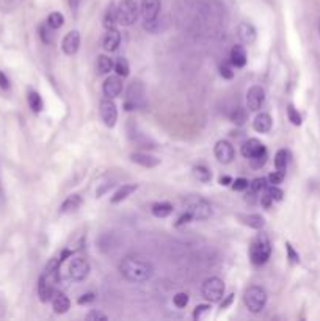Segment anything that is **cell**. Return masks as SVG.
Returning a JSON list of instances; mask_svg holds the SVG:
<instances>
[{
  "mask_svg": "<svg viewBox=\"0 0 320 321\" xmlns=\"http://www.w3.org/2000/svg\"><path fill=\"white\" fill-rule=\"evenodd\" d=\"M113 66H115V63L110 57H107V55H99L98 57V64H96V69H98L99 75L108 74L111 69H113Z\"/></svg>",
  "mask_w": 320,
  "mask_h": 321,
  "instance_id": "27",
  "label": "cell"
},
{
  "mask_svg": "<svg viewBox=\"0 0 320 321\" xmlns=\"http://www.w3.org/2000/svg\"><path fill=\"white\" fill-rule=\"evenodd\" d=\"M151 212L157 218H167L173 213V205L170 202H155L151 207Z\"/></svg>",
  "mask_w": 320,
  "mask_h": 321,
  "instance_id": "26",
  "label": "cell"
},
{
  "mask_svg": "<svg viewBox=\"0 0 320 321\" xmlns=\"http://www.w3.org/2000/svg\"><path fill=\"white\" fill-rule=\"evenodd\" d=\"M38 296L43 302L51 301L54 296V278L43 274L38 281Z\"/></svg>",
  "mask_w": 320,
  "mask_h": 321,
  "instance_id": "13",
  "label": "cell"
},
{
  "mask_svg": "<svg viewBox=\"0 0 320 321\" xmlns=\"http://www.w3.org/2000/svg\"><path fill=\"white\" fill-rule=\"evenodd\" d=\"M244 302L251 313H259L267 304V292L264 287L251 285L244 293Z\"/></svg>",
  "mask_w": 320,
  "mask_h": 321,
  "instance_id": "3",
  "label": "cell"
},
{
  "mask_svg": "<svg viewBox=\"0 0 320 321\" xmlns=\"http://www.w3.org/2000/svg\"><path fill=\"white\" fill-rule=\"evenodd\" d=\"M115 24H118V21H116V8L108 7L107 11H105V16H104V25L107 28H113Z\"/></svg>",
  "mask_w": 320,
  "mask_h": 321,
  "instance_id": "34",
  "label": "cell"
},
{
  "mask_svg": "<svg viewBox=\"0 0 320 321\" xmlns=\"http://www.w3.org/2000/svg\"><path fill=\"white\" fill-rule=\"evenodd\" d=\"M131 160L134 163L143 166V168H155L160 165V158L152 155V154H148V152H132L131 154Z\"/></svg>",
  "mask_w": 320,
  "mask_h": 321,
  "instance_id": "14",
  "label": "cell"
},
{
  "mask_svg": "<svg viewBox=\"0 0 320 321\" xmlns=\"http://www.w3.org/2000/svg\"><path fill=\"white\" fill-rule=\"evenodd\" d=\"M264 152H267L265 151V146H264V144L259 140H256V138H250L248 141L244 143V146H242V155L245 158H248V160L253 158V157H256V155H261Z\"/></svg>",
  "mask_w": 320,
  "mask_h": 321,
  "instance_id": "17",
  "label": "cell"
},
{
  "mask_svg": "<svg viewBox=\"0 0 320 321\" xmlns=\"http://www.w3.org/2000/svg\"><path fill=\"white\" fill-rule=\"evenodd\" d=\"M267 163V152L261 154V155H256L253 158H250V165L254 168V169H261L264 165Z\"/></svg>",
  "mask_w": 320,
  "mask_h": 321,
  "instance_id": "36",
  "label": "cell"
},
{
  "mask_svg": "<svg viewBox=\"0 0 320 321\" xmlns=\"http://www.w3.org/2000/svg\"><path fill=\"white\" fill-rule=\"evenodd\" d=\"M39 38H41V41L44 44H52L54 42V38H55L54 28L49 24H47V22L43 24V25H39Z\"/></svg>",
  "mask_w": 320,
  "mask_h": 321,
  "instance_id": "31",
  "label": "cell"
},
{
  "mask_svg": "<svg viewBox=\"0 0 320 321\" xmlns=\"http://www.w3.org/2000/svg\"><path fill=\"white\" fill-rule=\"evenodd\" d=\"M101 118L107 127H115L118 119V110L115 102L108 98L101 102Z\"/></svg>",
  "mask_w": 320,
  "mask_h": 321,
  "instance_id": "11",
  "label": "cell"
},
{
  "mask_svg": "<svg viewBox=\"0 0 320 321\" xmlns=\"http://www.w3.org/2000/svg\"><path fill=\"white\" fill-rule=\"evenodd\" d=\"M80 205H82V198H80L78 195H71L60 205V213H63V215L74 213V212L78 210Z\"/></svg>",
  "mask_w": 320,
  "mask_h": 321,
  "instance_id": "21",
  "label": "cell"
},
{
  "mask_svg": "<svg viewBox=\"0 0 320 321\" xmlns=\"http://www.w3.org/2000/svg\"><path fill=\"white\" fill-rule=\"evenodd\" d=\"M52 307L55 313H66L71 307V301L66 295L63 293H54L52 296Z\"/></svg>",
  "mask_w": 320,
  "mask_h": 321,
  "instance_id": "23",
  "label": "cell"
},
{
  "mask_svg": "<svg viewBox=\"0 0 320 321\" xmlns=\"http://www.w3.org/2000/svg\"><path fill=\"white\" fill-rule=\"evenodd\" d=\"M121 274L131 282H145L151 279L154 268L146 260H141L138 257H126L119 263Z\"/></svg>",
  "mask_w": 320,
  "mask_h": 321,
  "instance_id": "1",
  "label": "cell"
},
{
  "mask_svg": "<svg viewBox=\"0 0 320 321\" xmlns=\"http://www.w3.org/2000/svg\"><path fill=\"white\" fill-rule=\"evenodd\" d=\"M201 293L206 301L217 302L223 298V295H225V282H223L220 278L206 279L201 287Z\"/></svg>",
  "mask_w": 320,
  "mask_h": 321,
  "instance_id": "7",
  "label": "cell"
},
{
  "mask_svg": "<svg viewBox=\"0 0 320 321\" xmlns=\"http://www.w3.org/2000/svg\"><path fill=\"white\" fill-rule=\"evenodd\" d=\"M237 218L240 219V222H244L245 226L261 231L265 226V218L259 213H248V215H237Z\"/></svg>",
  "mask_w": 320,
  "mask_h": 321,
  "instance_id": "20",
  "label": "cell"
},
{
  "mask_svg": "<svg viewBox=\"0 0 320 321\" xmlns=\"http://www.w3.org/2000/svg\"><path fill=\"white\" fill-rule=\"evenodd\" d=\"M113 69H115L116 75H119V77H127V75H129V71H131L129 69V63H127V60L123 58V57H119L116 60Z\"/></svg>",
  "mask_w": 320,
  "mask_h": 321,
  "instance_id": "33",
  "label": "cell"
},
{
  "mask_svg": "<svg viewBox=\"0 0 320 321\" xmlns=\"http://www.w3.org/2000/svg\"><path fill=\"white\" fill-rule=\"evenodd\" d=\"M138 18V7L135 0H123L116 7V21L118 24L129 27L132 25Z\"/></svg>",
  "mask_w": 320,
  "mask_h": 321,
  "instance_id": "6",
  "label": "cell"
},
{
  "mask_svg": "<svg viewBox=\"0 0 320 321\" xmlns=\"http://www.w3.org/2000/svg\"><path fill=\"white\" fill-rule=\"evenodd\" d=\"M121 91H123V80L119 75H110L105 78V82L102 85V93L105 98L115 99L121 94Z\"/></svg>",
  "mask_w": 320,
  "mask_h": 321,
  "instance_id": "12",
  "label": "cell"
},
{
  "mask_svg": "<svg viewBox=\"0 0 320 321\" xmlns=\"http://www.w3.org/2000/svg\"><path fill=\"white\" fill-rule=\"evenodd\" d=\"M91 301H94V293H87V295H82L78 298V304L80 306H84V304H88V302H91Z\"/></svg>",
  "mask_w": 320,
  "mask_h": 321,
  "instance_id": "47",
  "label": "cell"
},
{
  "mask_svg": "<svg viewBox=\"0 0 320 321\" xmlns=\"http://www.w3.org/2000/svg\"><path fill=\"white\" fill-rule=\"evenodd\" d=\"M68 2H69V7H71L72 11H77L78 7L82 5V0H68Z\"/></svg>",
  "mask_w": 320,
  "mask_h": 321,
  "instance_id": "50",
  "label": "cell"
},
{
  "mask_svg": "<svg viewBox=\"0 0 320 321\" xmlns=\"http://www.w3.org/2000/svg\"><path fill=\"white\" fill-rule=\"evenodd\" d=\"M265 102V91L262 86L259 85H254L248 89L247 93V107L251 111H258L261 110V107Z\"/></svg>",
  "mask_w": 320,
  "mask_h": 321,
  "instance_id": "10",
  "label": "cell"
},
{
  "mask_svg": "<svg viewBox=\"0 0 320 321\" xmlns=\"http://www.w3.org/2000/svg\"><path fill=\"white\" fill-rule=\"evenodd\" d=\"M271 124L273 122H271V116L268 113H259L253 121L254 130L259 132V133H268L270 128H271Z\"/></svg>",
  "mask_w": 320,
  "mask_h": 321,
  "instance_id": "24",
  "label": "cell"
},
{
  "mask_svg": "<svg viewBox=\"0 0 320 321\" xmlns=\"http://www.w3.org/2000/svg\"><path fill=\"white\" fill-rule=\"evenodd\" d=\"M190 219H193L191 218V215L190 213H182L181 216H179V219H178V222H176V226H182V224H185V222H188Z\"/></svg>",
  "mask_w": 320,
  "mask_h": 321,
  "instance_id": "49",
  "label": "cell"
},
{
  "mask_svg": "<svg viewBox=\"0 0 320 321\" xmlns=\"http://www.w3.org/2000/svg\"><path fill=\"white\" fill-rule=\"evenodd\" d=\"M318 30H320V22H318Z\"/></svg>",
  "mask_w": 320,
  "mask_h": 321,
  "instance_id": "54",
  "label": "cell"
},
{
  "mask_svg": "<svg viewBox=\"0 0 320 321\" xmlns=\"http://www.w3.org/2000/svg\"><path fill=\"white\" fill-rule=\"evenodd\" d=\"M231 64L235 68H244L245 64H247V51H245V47L244 45H234L232 49H231Z\"/></svg>",
  "mask_w": 320,
  "mask_h": 321,
  "instance_id": "22",
  "label": "cell"
},
{
  "mask_svg": "<svg viewBox=\"0 0 320 321\" xmlns=\"http://www.w3.org/2000/svg\"><path fill=\"white\" fill-rule=\"evenodd\" d=\"M121 44V33L113 27L107 28V33L104 36V49L107 52H115Z\"/></svg>",
  "mask_w": 320,
  "mask_h": 321,
  "instance_id": "18",
  "label": "cell"
},
{
  "mask_svg": "<svg viewBox=\"0 0 320 321\" xmlns=\"http://www.w3.org/2000/svg\"><path fill=\"white\" fill-rule=\"evenodd\" d=\"M271 255V245L265 234H259L250 246V260L254 265H264Z\"/></svg>",
  "mask_w": 320,
  "mask_h": 321,
  "instance_id": "2",
  "label": "cell"
},
{
  "mask_svg": "<svg viewBox=\"0 0 320 321\" xmlns=\"http://www.w3.org/2000/svg\"><path fill=\"white\" fill-rule=\"evenodd\" d=\"M173 302H174V306L178 307V309H184L187 304H188V295L187 293H176L173 296Z\"/></svg>",
  "mask_w": 320,
  "mask_h": 321,
  "instance_id": "37",
  "label": "cell"
},
{
  "mask_svg": "<svg viewBox=\"0 0 320 321\" xmlns=\"http://www.w3.org/2000/svg\"><path fill=\"white\" fill-rule=\"evenodd\" d=\"M0 88H4V89L10 88V80L7 78V75L2 71H0Z\"/></svg>",
  "mask_w": 320,
  "mask_h": 321,
  "instance_id": "48",
  "label": "cell"
},
{
  "mask_svg": "<svg viewBox=\"0 0 320 321\" xmlns=\"http://www.w3.org/2000/svg\"><path fill=\"white\" fill-rule=\"evenodd\" d=\"M248 187H250V182L247 179H244V177H238V179H235L232 182V190H235V191H244Z\"/></svg>",
  "mask_w": 320,
  "mask_h": 321,
  "instance_id": "43",
  "label": "cell"
},
{
  "mask_svg": "<svg viewBox=\"0 0 320 321\" xmlns=\"http://www.w3.org/2000/svg\"><path fill=\"white\" fill-rule=\"evenodd\" d=\"M90 274V263L82 257H74L69 262V276L74 281H84Z\"/></svg>",
  "mask_w": 320,
  "mask_h": 321,
  "instance_id": "8",
  "label": "cell"
},
{
  "mask_svg": "<svg viewBox=\"0 0 320 321\" xmlns=\"http://www.w3.org/2000/svg\"><path fill=\"white\" fill-rule=\"evenodd\" d=\"M209 312H211V306H209V304H199V306H196V309L193 312V318L198 321V319L204 318Z\"/></svg>",
  "mask_w": 320,
  "mask_h": 321,
  "instance_id": "38",
  "label": "cell"
},
{
  "mask_svg": "<svg viewBox=\"0 0 320 321\" xmlns=\"http://www.w3.org/2000/svg\"><path fill=\"white\" fill-rule=\"evenodd\" d=\"M220 74H221L223 78H228V80H231L234 77V71L229 64H223V66L220 68Z\"/></svg>",
  "mask_w": 320,
  "mask_h": 321,
  "instance_id": "45",
  "label": "cell"
},
{
  "mask_svg": "<svg viewBox=\"0 0 320 321\" xmlns=\"http://www.w3.org/2000/svg\"><path fill=\"white\" fill-rule=\"evenodd\" d=\"M287 116H289V121L294 125H300L301 124V116H300L298 111L295 110V107H292V105L287 107Z\"/></svg>",
  "mask_w": 320,
  "mask_h": 321,
  "instance_id": "40",
  "label": "cell"
},
{
  "mask_svg": "<svg viewBox=\"0 0 320 321\" xmlns=\"http://www.w3.org/2000/svg\"><path fill=\"white\" fill-rule=\"evenodd\" d=\"M47 24H49L54 30L60 28L63 24H65V18H63V14L58 11H54L49 14V18H47Z\"/></svg>",
  "mask_w": 320,
  "mask_h": 321,
  "instance_id": "35",
  "label": "cell"
},
{
  "mask_svg": "<svg viewBox=\"0 0 320 321\" xmlns=\"http://www.w3.org/2000/svg\"><path fill=\"white\" fill-rule=\"evenodd\" d=\"M138 190V185H135V184H126V185H123L113 196H111V199H110V202L111 204H118V202H121V201H124V199H127L129 198L132 193H135Z\"/></svg>",
  "mask_w": 320,
  "mask_h": 321,
  "instance_id": "25",
  "label": "cell"
},
{
  "mask_svg": "<svg viewBox=\"0 0 320 321\" xmlns=\"http://www.w3.org/2000/svg\"><path fill=\"white\" fill-rule=\"evenodd\" d=\"M267 180H268L270 185H279V184H283V180H284V172L276 169L275 172H271V174L268 175Z\"/></svg>",
  "mask_w": 320,
  "mask_h": 321,
  "instance_id": "42",
  "label": "cell"
},
{
  "mask_svg": "<svg viewBox=\"0 0 320 321\" xmlns=\"http://www.w3.org/2000/svg\"><path fill=\"white\" fill-rule=\"evenodd\" d=\"M182 204L185 212L190 213L193 219H207L212 216V205L199 196H188Z\"/></svg>",
  "mask_w": 320,
  "mask_h": 321,
  "instance_id": "5",
  "label": "cell"
},
{
  "mask_svg": "<svg viewBox=\"0 0 320 321\" xmlns=\"http://www.w3.org/2000/svg\"><path fill=\"white\" fill-rule=\"evenodd\" d=\"M220 184L221 185H229V184H232V179L229 177V175H221V177H220Z\"/></svg>",
  "mask_w": 320,
  "mask_h": 321,
  "instance_id": "52",
  "label": "cell"
},
{
  "mask_svg": "<svg viewBox=\"0 0 320 321\" xmlns=\"http://www.w3.org/2000/svg\"><path fill=\"white\" fill-rule=\"evenodd\" d=\"M78 45H80V33L77 30H72L69 33L63 38L61 41V49L66 55H74L78 51Z\"/></svg>",
  "mask_w": 320,
  "mask_h": 321,
  "instance_id": "15",
  "label": "cell"
},
{
  "mask_svg": "<svg viewBox=\"0 0 320 321\" xmlns=\"http://www.w3.org/2000/svg\"><path fill=\"white\" fill-rule=\"evenodd\" d=\"M146 105V89L140 80H134L129 85L126 93V101H124V108L127 111L131 110H138Z\"/></svg>",
  "mask_w": 320,
  "mask_h": 321,
  "instance_id": "4",
  "label": "cell"
},
{
  "mask_svg": "<svg viewBox=\"0 0 320 321\" xmlns=\"http://www.w3.org/2000/svg\"><path fill=\"white\" fill-rule=\"evenodd\" d=\"M287 165H289V152H287L286 149L278 151L276 155H275V166H276V169L286 172Z\"/></svg>",
  "mask_w": 320,
  "mask_h": 321,
  "instance_id": "29",
  "label": "cell"
},
{
  "mask_svg": "<svg viewBox=\"0 0 320 321\" xmlns=\"http://www.w3.org/2000/svg\"><path fill=\"white\" fill-rule=\"evenodd\" d=\"M267 179H264V177H258V179H254L251 184H250V187H251V190H253V193H259V191H262V190H265L267 188Z\"/></svg>",
  "mask_w": 320,
  "mask_h": 321,
  "instance_id": "41",
  "label": "cell"
},
{
  "mask_svg": "<svg viewBox=\"0 0 320 321\" xmlns=\"http://www.w3.org/2000/svg\"><path fill=\"white\" fill-rule=\"evenodd\" d=\"M247 110L242 108V107H237L232 110V113H231V121L235 124V125H244L247 122Z\"/></svg>",
  "mask_w": 320,
  "mask_h": 321,
  "instance_id": "32",
  "label": "cell"
},
{
  "mask_svg": "<svg viewBox=\"0 0 320 321\" xmlns=\"http://www.w3.org/2000/svg\"><path fill=\"white\" fill-rule=\"evenodd\" d=\"M27 101H28L30 108L33 110L35 113H39V111L43 110V107H44L41 96H39L36 91H30V93H28V96H27Z\"/></svg>",
  "mask_w": 320,
  "mask_h": 321,
  "instance_id": "30",
  "label": "cell"
},
{
  "mask_svg": "<svg viewBox=\"0 0 320 321\" xmlns=\"http://www.w3.org/2000/svg\"><path fill=\"white\" fill-rule=\"evenodd\" d=\"M232 299H234V293L228 295V298H226L225 301H223V302H221V309H226V307L229 306V304L232 302Z\"/></svg>",
  "mask_w": 320,
  "mask_h": 321,
  "instance_id": "51",
  "label": "cell"
},
{
  "mask_svg": "<svg viewBox=\"0 0 320 321\" xmlns=\"http://www.w3.org/2000/svg\"><path fill=\"white\" fill-rule=\"evenodd\" d=\"M0 195H2V184H0Z\"/></svg>",
  "mask_w": 320,
  "mask_h": 321,
  "instance_id": "53",
  "label": "cell"
},
{
  "mask_svg": "<svg viewBox=\"0 0 320 321\" xmlns=\"http://www.w3.org/2000/svg\"><path fill=\"white\" fill-rule=\"evenodd\" d=\"M265 191L268 193V196L273 199V201H281L283 196H284V193L278 188V185H271V187H267Z\"/></svg>",
  "mask_w": 320,
  "mask_h": 321,
  "instance_id": "39",
  "label": "cell"
},
{
  "mask_svg": "<svg viewBox=\"0 0 320 321\" xmlns=\"http://www.w3.org/2000/svg\"><path fill=\"white\" fill-rule=\"evenodd\" d=\"M191 172H193L195 175V179L203 182V184H207V182H211L212 179V172L207 169L206 166L203 165H198V166H193V169H191Z\"/></svg>",
  "mask_w": 320,
  "mask_h": 321,
  "instance_id": "28",
  "label": "cell"
},
{
  "mask_svg": "<svg viewBox=\"0 0 320 321\" xmlns=\"http://www.w3.org/2000/svg\"><path fill=\"white\" fill-rule=\"evenodd\" d=\"M237 36L244 44H253L256 41V28L250 22H240L237 27Z\"/></svg>",
  "mask_w": 320,
  "mask_h": 321,
  "instance_id": "19",
  "label": "cell"
},
{
  "mask_svg": "<svg viewBox=\"0 0 320 321\" xmlns=\"http://www.w3.org/2000/svg\"><path fill=\"white\" fill-rule=\"evenodd\" d=\"M160 8H162L160 0H143L141 7H140V13H141L145 21H151V19H155L158 16Z\"/></svg>",
  "mask_w": 320,
  "mask_h": 321,
  "instance_id": "16",
  "label": "cell"
},
{
  "mask_svg": "<svg viewBox=\"0 0 320 321\" xmlns=\"http://www.w3.org/2000/svg\"><path fill=\"white\" fill-rule=\"evenodd\" d=\"M286 251H287V257H289V260L292 263H298L300 262V255L295 252V249L292 248L291 243H286Z\"/></svg>",
  "mask_w": 320,
  "mask_h": 321,
  "instance_id": "44",
  "label": "cell"
},
{
  "mask_svg": "<svg viewBox=\"0 0 320 321\" xmlns=\"http://www.w3.org/2000/svg\"><path fill=\"white\" fill-rule=\"evenodd\" d=\"M87 319H90V321H93V319L107 321V319H108V316H107L105 313H102V312H98V310H91V312L87 315Z\"/></svg>",
  "mask_w": 320,
  "mask_h": 321,
  "instance_id": "46",
  "label": "cell"
},
{
  "mask_svg": "<svg viewBox=\"0 0 320 321\" xmlns=\"http://www.w3.org/2000/svg\"><path fill=\"white\" fill-rule=\"evenodd\" d=\"M214 154H215V157H217L218 162H220V163H225V165L231 163L232 160L235 158L234 146H232V144H231L229 141H226V140H221V141H218V143L215 144Z\"/></svg>",
  "mask_w": 320,
  "mask_h": 321,
  "instance_id": "9",
  "label": "cell"
}]
</instances>
